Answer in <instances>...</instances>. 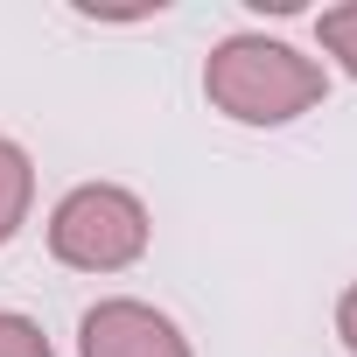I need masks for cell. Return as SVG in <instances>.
Instances as JSON below:
<instances>
[{
  "label": "cell",
  "instance_id": "1",
  "mask_svg": "<svg viewBox=\"0 0 357 357\" xmlns=\"http://www.w3.org/2000/svg\"><path fill=\"white\" fill-rule=\"evenodd\" d=\"M322 91H329L322 63L301 56L294 43H280V36L245 29V36H225L204 56V98L231 126H287V119L315 112Z\"/></svg>",
  "mask_w": 357,
  "mask_h": 357
},
{
  "label": "cell",
  "instance_id": "2",
  "mask_svg": "<svg viewBox=\"0 0 357 357\" xmlns=\"http://www.w3.org/2000/svg\"><path fill=\"white\" fill-rule=\"evenodd\" d=\"M154 238V218L119 183H77L50 211V259L70 273H126Z\"/></svg>",
  "mask_w": 357,
  "mask_h": 357
},
{
  "label": "cell",
  "instance_id": "3",
  "mask_svg": "<svg viewBox=\"0 0 357 357\" xmlns=\"http://www.w3.org/2000/svg\"><path fill=\"white\" fill-rule=\"evenodd\" d=\"M77 357H197V350L154 301L105 294L77 315Z\"/></svg>",
  "mask_w": 357,
  "mask_h": 357
},
{
  "label": "cell",
  "instance_id": "4",
  "mask_svg": "<svg viewBox=\"0 0 357 357\" xmlns=\"http://www.w3.org/2000/svg\"><path fill=\"white\" fill-rule=\"evenodd\" d=\"M29 211H36V161L22 140L0 133V245L29 225Z\"/></svg>",
  "mask_w": 357,
  "mask_h": 357
},
{
  "label": "cell",
  "instance_id": "5",
  "mask_svg": "<svg viewBox=\"0 0 357 357\" xmlns=\"http://www.w3.org/2000/svg\"><path fill=\"white\" fill-rule=\"evenodd\" d=\"M315 43L336 56L343 77H357V0H343V8H322V15H315Z\"/></svg>",
  "mask_w": 357,
  "mask_h": 357
},
{
  "label": "cell",
  "instance_id": "6",
  "mask_svg": "<svg viewBox=\"0 0 357 357\" xmlns=\"http://www.w3.org/2000/svg\"><path fill=\"white\" fill-rule=\"evenodd\" d=\"M0 357H56V350H50V336H43L36 315L0 308Z\"/></svg>",
  "mask_w": 357,
  "mask_h": 357
},
{
  "label": "cell",
  "instance_id": "7",
  "mask_svg": "<svg viewBox=\"0 0 357 357\" xmlns=\"http://www.w3.org/2000/svg\"><path fill=\"white\" fill-rule=\"evenodd\" d=\"M336 336H343V350L357 357V280L336 294Z\"/></svg>",
  "mask_w": 357,
  "mask_h": 357
}]
</instances>
